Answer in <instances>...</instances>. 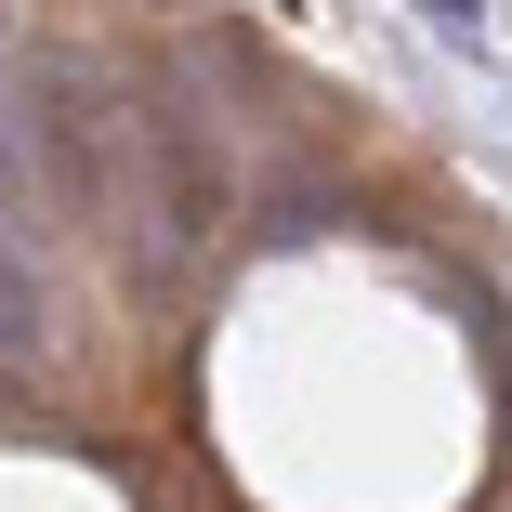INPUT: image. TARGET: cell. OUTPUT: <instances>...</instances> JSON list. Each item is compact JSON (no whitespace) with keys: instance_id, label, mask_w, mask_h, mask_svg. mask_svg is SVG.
<instances>
[{"instance_id":"obj_1","label":"cell","mask_w":512,"mask_h":512,"mask_svg":"<svg viewBox=\"0 0 512 512\" xmlns=\"http://www.w3.org/2000/svg\"><path fill=\"white\" fill-rule=\"evenodd\" d=\"M132 132H145V211H158V237H171V250L224 237V224H237V171H224L211 132H197V106H184V92H145Z\"/></svg>"},{"instance_id":"obj_2","label":"cell","mask_w":512,"mask_h":512,"mask_svg":"<svg viewBox=\"0 0 512 512\" xmlns=\"http://www.w3.org/2000/svg\"><path fill=\"white\" fill-rule=\"evenodd\" d=\"M27 92H40L27 119H40V145H53V197H66V211H106V119H119V106H106L79 66H40Z\"/></svg>"},{"instance_id":"obj_3","label":"cell","mask_w":512,"mask_h":512,"mask_svg":"<svg viewBox=\"0 0 512 512\" xmlns=\"http://www.w3.org/2000/svg\"><path fill=\"white\" fill-rule=\"evenodd\" d=\"M237 211H250V237H263V250H302V237H329V224L355 211V184H342V171H316V158H289V171H263V184L237 197Z\"/></svg>"},{"instance_id":"obj_4","label":"cell","mask_w":512,"mask_h":512,"mask_svg":"<svg viewBox=\"0 0 512 512\" xmlns=\"http://www.w3.org/2000/svg\"><path fill=\"white\" fill-rule=\"evenodd\" d=\"M40 276H27V250H14V224H0V368H14V355H40Z\"/></svg>"},{"instance_id":"obj_5","label":"cell","mask_w":512,"mask_h":512,"mask_svg":"<svg viewBox=\"0 0 512 512\" xmlns=\"http://www.w3.org/2000/svg\"><path fill=\"white\" fill-rule=\"evenodd\" d=\"M421 27H434V40H460V53H473V40H486V0H421Z\"/></svg>"},{"instance_id":"obj_6","label":"cell","mask_w":512,"mask_h":512,"mask_svg":"<svg viewBox=\"0 0 512 512\" xmlns=\"http://www.w3.org/2000/svg\"><path fill=\"white\" fill-rule=\"evenodd\" d=\"M499 407H512V355H499Z\"/></svg>"},{"instance_id":"obj_7","label":"cell","mask_w":512,"mask_h":512,"mask_svg":"<svg viewBox=\"0 0 512 512\" xmlns=\"http://www.w3.org/2000/svg\"><path fill=\"white\" fill-rule=\"evenodd\" d=\"M0 407H14V394H0Z\"/></svg>"}]
</instances>
